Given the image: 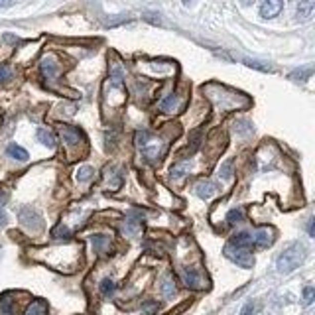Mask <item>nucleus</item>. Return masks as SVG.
Wrapping results in <instances>:
<instances>
[{
  "label": "nucleus",
  "instance_id": "nucleus-14",
  "mask_svg": "<svg viewBox=\"0 0 315 315\" xmlns=\"http://www.w3.org/2000/svg\"><path fill=\"white\" fill-rule=\"evenodd\" d=\"M122 79H124V69L120 67V63H111V81L116 87H122Z\"/></svg>",
  "mask_w": 315,
  "mask_h": 315
},
{
  "label": "nucleus",
  "instance_id": "nucleus-16",
  "mask_svg": "<svg viewBox=\"0 0 315 315\" xmlns=\"http://www.w3.org/2000/svg\"><path fill=\"white\" fill-rule=\"evenodd\" d=\"M140 221L136 219H126L124 225H122V230H124L128 237H138L140 235Z\"/></svg>",
  "mask_w": 315,
  "mask_h": 315
},
{
  "label": "nucleus",
  "instance_id": "nucleus-22",
  "mask_svg": "<svg viewBox=\"0 0 315 315\" xmlns=\"http://www.w3.org/2000/svg\"><path fill=\"white\" fill-rule=\"evenodd\" d=\"M233 165H235V162H233V160H227L225 164L219 167V176L228 181V179L233 177Z\"/></svg>",
  "mask_w": 315,
  "mask_h": 315
},
{
  "label": "nucleus",
  "instance_id": "nucleus-5",
  "mask_svg": "<svg viewBox=\"0 0 315 315\" xmlns=\"http://www.w3.org/2000/svg\"><path fill=\"white\" fill-rule=\"evenodd\" d=\"M252 239V246H260V248H266L274 242V230L272 228H258V230H252L250 233Z\"/></svg>",
  "mask_w": 315,
  "mask_h": 315
},
{
  "label": "nucleus",
  "instance_id": "nucleus-9",
  "mask_svg": "<svg viewBox=\"0 0 315 315\" xmlns=\"http://www.w3.org/2000/svg\"><path fill=\"white\" fill-rule=\"evenodd\" d=\"M284 10V2H280V0H268L264 4H260V16L262 18H276L278 14Z\"/></svg>",
  "mask_w": 315,
  "mask_h": 315
},
{
  "label": "nucleus",
  "instance_id": "nucleus-35",
  "mask_svg": "<svg viewBox=\"0 0 315 315\" xmlns=\"http://www.w3.org/2000/svg\"><path fill=\"white\" fill-rule=\"evenodd\" d=\"M4 6H10L8 2H0V8H4Z\"/></svg>",
  "mask_w": 315,
  "mask_h": 315
},
{
  "label": "nucleus",
  "instance_id": "nucleus-13",
  "mask_svg": "<svg viewBox=\"0 0 315 315\" xmlns=\"http://www.w3.org/2000/svg\"><path fill=\"white\" fill-rule=\"evenodd\" d=\"M6 154L12 158V160H18V162H28V152L22 148V146H18V144H10L8 148H6Z\"/></svg>",
  "mask_w": 315,
  "mask_h": 315
},
{
  "label": "nucleus",
  "instance_id": "nucleus-26",
  "mask_svg": "<svg viewBox=\"0 0 315 315\" xmlns=\"http://www.w3.org/2000/svg\"><path fill=\"white\" fill-rule=\"evenodd\" d=\"M309 75H311V67H305V69H298V71H293L290 77L293 79V81H298V77H302L300 81H305Z\"/></svg>",
  "mask_w": 315,
  "mask_h": 315
},
{
  "label": "nucleus",
  "instance_id": "nucleus-19",
  "mask_svg": "<svg viewBox=\"0 0 315 315\" xmlns=\"http://www.w3.org/2000/svg\"><path fill=\"white\" fill-rule=\"evenodd\" d=\"M227 221L228 225H239L244 221V209L242 207H235V209H230L227 215Z\"/></svg>",
  "mask_w": 315,
  "mask_h": 315
},
{
  "label": "nucleus",
  "instance_id": "nucleus-27",
  "mask_svg": "<svg viewBox=\"0 0 315 315\" xmlns=\"http://www.w3.org/2000/svg\"><path fill=\"white\" fill-rule=\"evenodd\" d=\"M244 63L248 65V67H254V69H260V71H274L270 65H262L260 61H252V59H244Z\"/></svg>",
  "mask_w": 315,
  "mask_h": 315
},
{
  "label": "nucleus",
  "instance_id": "nucleus-29",
  "mask_svg": "<svg viewBox=\"0 0 315 315\" xmlns=\"http://www.w3.org/2000/svg\"><path fill=\"white\" fill-rule=\"evenodd\" d=\"M8 77H10V67L8 65H0V83L4 79H8Z\"/></svg>",
  "mask_w": 315,
  "mask_h": 315
},
{
  "label": "nucleus",
  "instance_id": "nucleus-33",
  "mask_svg": "<svg viewBox=\"0 0 315 315\" xmlns=\"http://www.w3.org/2000/svg\"><path fill=\"white\" fill-rule=\"evenodd\" d=\"M307 233H309V237H313L315 230H313V219H309V225H307Z\"/></svg>",
  "mask_w": 315,
  "mask_h": 315
},
{
  "label": "nucleus",
  "instance_id": "nucleus-18",
  "mask_svg": "<svg viewBox=\"0 0 315 315\" xmlns=\"http://www.w3.org/2000/svg\"><path fill=\"white\" fill-rule=\"evenodd\" d=\"M189 170H191V164L189 162H179L172 167V177L174 179H181V177H185L189 174Z\"/></svg>",
  "mask_w": 315,
  "mask_h": 315
},
{
  "label": "nucleus",
  "instance_id": "nucleus-24",
  "mask_svg": "<svg viewBox=\"0 0 315 315\" xmlns=\"http://www.w3.org/2000/svg\"><path fill=\"white\" fill-rule=\"evenodd\" d=\"M114 290H116V286H114V282L111 280V278H107V280H102L101 282V293L102 296H113L114 293Z\"/></svg>",
  "mask_w": 315,
  "mask_h": 315
},
{
  "label": "nucleus",
  "instance_id": "nucleus-23",
  "mask_svg": "<svg viewBox=\"0 0 315 315\" xmlns=\"http://www.w3.org/2000/svg\"><path fill=\"white\" fill-rule=\"evenodd\" d=\"M93 167L91 165H83V167H79L77 170V181H89L91 177H93Z\"/></svg>",
  "mask_w": 315,
  "mask_h": 315
},
{
  "label": "nucleus",
  "instance_id": "nucleus-10",
  "mask_svg": "<svg viewBox=\"0 0 315 315\" xmlns=\"http://www.w3.org/2000/svg\"><path fill=\"white\" fill-rule=\"evenodd\" d=\"M39 69H41V75L46 77V79H53V77L57 75V71H59L57 59H55L53 55H48V57H44V59H41V63H39Z\"/></svg>",
  "mask_w": 315,
  "mask_h": 315
},
{
  "label": "nucleus",
  "instance_id": "nucleus-28",
  "mask_svg": "<svg viewBox=\"0 0 315 315\" xmlns=\"http://www.w3.org/2000/svg\"><path fill=\"white\" fill-rule=\"evenodd\" d=\"M313 296H315V290L311 286H307V288L303 290V302H305V305H309V303L313 302Z\"/></svg>",
  "mask_w": 315,
  "mask_h": 315
},
{
  "label": "nucleus",
  "instance_id": "nucleus-21",
  "mask_svg": "<svg viewBox=\"0 0 315 315\" xmlns=\"http://www.w3.org/2000/svg\"><path fill=\"white\" fill-rule=\"evenodd\" d=\"M51 237L57 240H69L71 239V230L65 227V225H57V227L51 230Z\"/></svg>",
  "mask_w": 315,
  "mask_h": 315
},
{
  "label": "nucleus",
  "instance_id": "nucleus-2",
  "mask_svg": "<svg viewBox=\"0 0 315 315\" xmlns=\"http://www.w3.org/2000/svg\"><path fill=\"white\" fill-rule=\"evenodd\" d=\"M136 146L140 148L142 156L148 162H156L164 156V142L158 138H154L148 130H140L136 132Z\"/></svg>",
  "mask_w": 315,
  "mask_h": 315
},
{
  "label": "nucleus",
  "instance_id": "nucleus-17",
  "mask_svg": "<svg viewBox=\"0 0 315 315\" xmlns=\"http://www.w3.org/2000/svg\"><path fill=\"white\" fill-rule=\"evenodd\" d=\"M162 293H164L165 298H174L176 296V282H174V278L172 276H165L162 280Z\"/></svg>",
  "mask_w": 315,
  "mask_h": 315
},
{
  "label": "nucleus",
  "instance_id": "nucleus-8",
  "mask_svg": "<svg viewBox=\"0 0 315 315\" xmlns=\"http://www.w3.org/2000/svg\"><path fill=\"white\" fill-rule=\"evenodd\" d=\"M61 138H63V142L69 146V148H73V146H79V144H81L83 136H81L79 128H75V126H63L61 128Z\"/></svg>",
  "mask_w": 315,
  "mask_h": 315
},
{
  "label": "nucleus",
  "instance_id": "nucleus-4",
  "mask_svg": "<svg viewBox=\"0 0 315 315\" xmlns=\"http://www.w3.org/2000/svg\"><path fill=\"white\" fill-rule=\"evenodd\" d=\"M20 221H22V225L28 228H32V230H39L41 228V215L36 211V209H32V207H24V209H20Z\"/></svg>",
  "mask_w": 315,
  "mask_h": 315
},
{
  "label": "nucleus",
  "instance_id": "nucleus-30",
  "mask_svg": "<svg viewBox=\"0 0 315 315\" xmlns=\"http://www.w3.org/2000/svg\"><path fill=\"white\" fill-rule=\"evenodd\" d=\"M240 315H254V303L248 302L244 307H242V311H240Z\"/></svg>",
  "mask_w": 315,
  "mask_h": 315
},
{
  "label": "nucleus",
  "instance_id": "nucleus-34",
  "mask_svg": "<svg viewBox=\"0 0 315 315\" xmlns=\"http://www.w3.org/2000/svg\"><path fill=\"white\" fill-rule=\"evenodd\" d=\"M6 201H8V193L0 189V203H6Z\"/></svg>",
  "mask_w": 315,
  "mask_h": 315
},
{
  "label": "nucleus",
  "instance_id": "nucleus-32",
  "mask_svg": "<svg viewBox=\"0 0 315 315\" xmlns=\"http://www.w3.org/2000/svg\"><path fill=\"white\" fill-rule=\"evenodd\" d=\"M158 309V303H148L146 305V313H152V311H156Z\"/></svg>",
  "mask_w": 315,
  "mask_h": 315
},
{
  "label": "nucleus",
  "instance_id": "nucleus-25",
  "mask_svg": "<svg viewBox=\"0 0 315 315\" xmlns=\"http://www.w3.org/2000/svg\"><path fill=\"white\" fill-rule=\"evenodd\" d=\"M107 244H109V239H107L104 235H95V237H93V246H95V250L101 252Z\"/></svg>",
  "mask_w": 315,
  "mask_h": 315
},
{
  "label": "nucleus",
  "instance_id": "nucleus-1",
  "mask_svg": "<svg viewBox=\"0 0 315 315\" xmlns=\"http://www.w3.org/2000/svg\"><path fill=\"white\" fill-rule=\"evenodd\" d=\"M305 256H307V248H305L303 242H291V244H288L276 260L278 272L280 274H290V272H293L296 268H300L303 264Z\"/></svg>",
  "mask_w": 315,
  "mask_h": 315
},
{
  "label": "nucleus",
  "instance_id": "nucleus-12",
  "mask_svg": "<svg viewBox=\"0 0 315 315\" xmlns=\"http://www.w3.org/2000/svg\"><path fill=\"white\" fill-rule=\"evenodd\" d=\"M313 10H315V2H311V0L309 2H300L296 16H298L300 22H305V20H309L313 16Z\"/></svg>",
  "mask_w": 315,
  "mask_h": 315
},
{
  "label": "nucleus",
  "instance_id": "nucleus-3",
  "mask_svg": "<svg viewBox=\"0 0 315 315\" xmlns=\"http://www.w3.org/2000/svg\"><path fill=\"white\" fill-rule=\"evenodd\" d=\"M225 256H227L230 262L239 264L240 268H252L254 266V256H252L250 248H240V246L227 244L225 246Z\"/></svg>",
  "mask_w": 315,
  "mask_h": 315
},
{
  "label": "nucleus",
  "instance_id": "nucleus-7",
  "mask_svg": "<svg viewBox=\"0 0 315 315\" xmlns=\"http://www.w3.org/2000/svg\"><path fill=\"white\" fill-rule=\"evenodd\" d=\"M183 99H181V95H177V93H170L167 97H164L162 101H160V109L164 111V113H176V111H181V107H183Z\"/></svg>",
  "mask_w": 315,
  "mask_h": 315
},
{
  "label": "nucleus",
  "instance_id": "nucleus-20",
  "mask_svg": "<svg viewBox=\"0 0 315 315\" xmlns=\"http://www.w3.org/2000/svg\"><path fill=\"white\" fill-rule=\"evenodd\" d=\"M46 302H41V300H36V302L30 303V307L26 309V315H44L46 313Z\"/></svg>",
  "mask_w": 315,
  "mask_h": 315
},
{
  "label": "nucleus",
  "instance_id": "nucleus-15",
  "mask_svg": "<svg viewBox=\"0 0 315 315\" xmlns=\"http://www.w3.org/2000/svg\"><path fill=\"white\" fill-rule=\"evenodd\" d=\"M36 136H38V140L46 146V148H55V138H53V134H51L50 130H46V128H38Z\"/></svg>",
  "mask_w": 315,
  "mask_h": 315
},
{
  "label": "nucleus",
  "instance_id": "nucleus-6",
  "mask_svg": "<svg viewBox=\"0 0 315 315\" xmlns=\"http://www.w3.org/2000/svg\"><path fill=\"white\" fill-rule=\"evenodd\" d=\"M181 278H183L185 286L191 288V290H201V288H205L203 276L195 270V268H183V270H181Z\"/></svg>",
  "mask_w": 315,
  "mask_h": 315
},
{
  "label": "nucleus",
  "instance_id": "nucleus-31",
  "mask_svg": "<svg viewBox=\"0 0 315 315\" xmlns=\"http://www.w3.org/2000/svg\"><path fill=\"white\" fill-rule=\"evenodd\" d=\"M6 223H8V215L0 207V227H6Z\"/></svg>",
  "mask_w": 315,
  "mask_h": 315
},
{
  "label": "nucleus",
  "instance_id": "nucleus-11",
  "mask_svg": "<svg viewBox=\"0 0 315 315\" xmlns=\"http://www.w3.org/2000/svg\"><path fill=\"white\" fill-rule=\"evenodd\" d=\"M195 193L201 199H209L217 193V183H213L211 179H201V181L195 183Z\"/></svg>",
  "mask_w": 315,
  "mask_h": 315
}]
</instances>
